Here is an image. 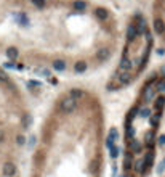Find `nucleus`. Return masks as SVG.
I'll use <instances>...</instances> for the list:
<instances>
[{
  "label": "nucleus",
  "instance_id": "12",
  "mask_svg": "<svg viewBox=\"0 0 165 177\" xmlns=\"http://www.w3.org/2000/svg\"><path fill=\"white\" fill-rule=\"evenodd\" d=\"M152 161H154V153H147V155L143 158V163H144V171H146L147 168H151Z\"/></svg>",
  "mask_w": 165,
  "mask_h": 177
},
{
  "label": "nucleus",
  "instance_id": "29",
  "mask_svg": "<svg viewBox=\"0 0 165 177\" xmlns=\"http://www.w3.org/2000/svg\"><path fill=\"white\" fill-rule=\"evenodd\" d=\"M18 21L21 23L23 26H27V24H29V19H27V16L23 15V13H21V16H18Z\"/></svg>",
  "mask_w": 165,
  "mask_h": 177
},
{
  "label": "nucleus",
  "instance_id": "7",
  "mask_svg": "<svg viewBox=\"0 0 165 177\" xmlns=\"http://www.w3.org/2000/svg\"><path fill=\"white\" fill-rule=\"evenodd\" d=\"M95 15H96V18H99V19H108L109 11L106 8H103V6H98V8L95 10Z\"/></svg>",
  "mask_w": 165,
  "mask_h": 177
},
{
  "label": "nucleus",
  "instance_id": "36",
  "mask_svg": "<svg viewBox=\"0 0 165 177\" xmlns=\"http://www.w3.org/2000/svg\"><path fill=\"white\" fill-rule=\"evenodd\" d=\"M164 169H165V161H164V163H160V164H159V172H162Z\"/></svg>",
  "mask_w": 165,
  "mask_h": 177
},
{
  "label": "nucleus",
  "instance_id": "6",
  "mask_svg": "<svg viewBox=\"0 0 165 177\" xmlns=\"http://www.w3.org/2000/svg\"><path fill=\"white\" fill-rule=\"evenodd\" d=\"M98 61L99 63H103V61H106L111 56V52H109V49H101V50H98Z\"/></svg>",
  "mask_w": 165,
  "mask_h": 177
},
{
  "label": "nucleus",
  "instance_id": "17",
  "mask_svg": "<svg viewBox=\"0 0 165 177\" xmlns=\"http://www.w3.org/2000/svg\"><path fill=\"white\" fill-rule=\"evenodd\" d=\"M130 168H132V153H127L125 158H123V169L128 171Z\"/></svg>",
  "mask_w": 165,
  "mask_h": 177
},
{
  "label": "nucleus",
  "instance_id": "1",
  "mask_svg": "<svg viewBox=\"0 0 165 177\" xmlns=\"http://www.w3.org/2000/svg\"><path fill=\"white\" fill-rule=\"evenodd\" d=\"M75 108H77V100H75V98H72L71 95L61 98V101H59V110L63 111L64 114H71L72 111L75 110Z\"/></svg>",
  "mask_w": 165,
  "mask_h": 177
},
{
  "label": "nucleus",
  "instance_id": "25",
  "mask_svg": "<svg viewBox=\"0 0 165 177\" xmlns=\"http://www.w3.org/2000/svg\"><path fill=\"white\" fill-rule=\"evenodd\" d=\"M144 140H146V143H147V145H152V140H154V131L146 132V135H144Z\"/></svg>",
  "mask_w": 165,
  "mask_h": 177
},
{
  "label": "nucleus",
  "instance_id": "27",
  "mask_svg": "<svg viewBox=\"0 0 165 177\" xmlns=\"http://www.w3.org/2000/svg\"><path fill=\"white\" fill-rule=\"evenodd\" d=\"M32 5L37 6V8H43V6L47 5V2L45 0H32Z\"/></svg>",
  "mask_w": 165,
  "mask_h": 177
},
{
  "label": "nucleus",
  "instance_id": "8",
  "mask_svg": "<svg viewBox=\"0 0 165 177\" xmlns=\"http://www.w3.org/2000/svg\"><path fill=\"white\" fill-rule=\"evenodd\" d=\"M154 31L156 32H159V34H162L164 31H165V24H164V21L160 18H156L154 19Z\"/></svg>",
  "mask_w": 165,
  "mask_h": 177
},
{
  "label": "nucleus",
  "instance_id": "22",
  "mask_svg": "<svg viewBox=\"0 0 165 177\" xmlns=\"http://www.w3.org/2000/svg\"><path fill=\"white\" fill-rule=\"evenodd\" d=\"M127 137L132 140L133 137H135V129H133V126H132V122H127Z\"/></svg>",
  "mask_w": 165,
  "mask_h": 177
},
{
  "label": "nucleus",
  "instance_id": "35",
  "mask_svg": "<svg viewBox=\"0 0 165 177\" xmlns=\"http://www.w3.org/2000/svg\"><path fill=\"white\" fill-rule=\"evenodd\" d=\"M159 143L160 145H165V135H160V137H159Z\"/></svg>",
  "mask_w": 165,
  "mask_h": 177
},
{
  "label": "nucleus",
  "instance_id": "14",
  "mask_svg": "<svg viewBox=\"0 0 165 177\" xmlns=\"http://www.w3.org/2000/svg\"><path fill=\"white\" fill-rule=\"evenodd\" d=\"M74 71L75 73H85V71H87V63H85V61H77V63L74 64Z\"/></svg>",
  "mask_w": 165,
  "mask_h": 177
},
{
  "label": "nucleus",
  "instance_id": "20",
  "mask_svg": "<svg viewBox=\"0 0 165 177\" xmlns=\"http://www.w3.org/2000/svg\"><path fill=\"white\" fill-rule=\"evenodd\" d=\"M130 148H132L133 150V151H136V153H140V151H141V143H140V142L138 140H133V138H132V142H130Z\"/></svg>",
  "mask_w": 165,
  "mask_h": 177
},
{
  "label": "nucleus",
  "instance_id": "32",
  "mask_svg": "<svg viewBox=\"0 0 165 177\" xmlns=\"http://www.w3.org/2000/svg\"><path fill=\"white\" fill-rule=\"evenodd\" d=\"M119 87H120L119 82H111V84H108V88H109V90H115V88H119Z\"/></svg>",
  "mask_w": 165,
  "mask_h": 177
},
{
  "label": "nucleus",
  "instance_id": "40",
  "mask_svg": "<svg viewBox=\"0 0 165 177\" xmlns=\"http://www.w3.org/2000/svg\"><path fill=\"white\" fill-rule=\"evenodd\" d=\"M162 73H164V74H165V66H164V68H162Z\"/></svg>",
  "mask_w": 165,
  "mask_h": 177
},
{
  "label": "nucleus",
  "instance_id": "9",
  "mask_svg": "<svg viewBox=\"0 0 165 177\" xmlns=\"http://www.w3.org/2000/svg\"><path fill=\"white\" fill-rule=\"evenodd\" d=\"M164 106H165V95H159V97L156 98V105H154V108L160 113V110H164Z\"/></svg>",
  "mask_w": 165,
  "mask_h": 177
},
{
  "label": "nucleus",
  "instance_id": "5",
  "mask_svg": "<svg viewBox=\"0 0 165 177\" xmlns=\"http://www.w3.org/2000/svg\"><path fill=\"white\" fill-rule=\"evenodd\" d=\"M138 36V31H136V26L135 24H130L128 29H127V40H128V44H132L133 40H135V37Z\"/></svg>",
  "mask_w": 165,
  "mask_h": 177
},
{
  "label": "nucleus",
  "instance_id": "28",
  "mask_svg": "<svg viewBox=\"0 0 165 177\" xmlns=\"http://www.w3.org/2000/svg\"><path fill=\"white\" fill-rule=\"evenodd\" d=\"M136 113H138V110H136V108H132L130 113H128V116H127V122H132L133 121V116H135Z\"/></svg>",
  "mask_w": 165,
  "mask_h": 177
},
{
  "label": "nucleus",
  "instance_id": "4",
  "mask_svg": "<svg viewBox=\"0 0 165 177\" xmlns=\"http://www.w3.org/2000/svg\"><path fill=\"white\" fill-rule=\"evenodd\" d=\"M3 176H6V177H13L16 174V166L13 164V163H5V164H3Z\"/></svg>",
  "mask_w": 165,
  "mask_h": 177
},
{
  "label": "nucleus",
  "instance_id": "13",
  "mask_svg": "<svg viewBox=\"0 0 165 177\" xmlns=\"http://www.w3.org/2000/svg\"><path fill=\"white\" fill-rule=\"evenodd\" d=\"M85 8H87V3L84 2V0H75L74 2V10L75 11H85Z\"/></svg>",
  "mask_w": 165,
  "mask_h": 177
},
{
  "label": "nucleus",
  "instance_id": "38",
  "mask_svg": "<svg viewBox=\"0 0 165 177\" xmlns=\"http://www.w3.org/2000/svg\"><path fill=\"white\" fill-rule=\"evenodd\" d=\"M0 81H6V76H5V73H2V71H0Z\"/></svg>",
  "mask_w": 165,
  "mask_h": 177
},
{
  "label": "nucleus",
  "instance_id": "18",
  "mask_svg": "<svg viewBox=\"0 0 165 177\" xmlns=\"http://www.w3.org/2000/svg\"><path fill=\"white\" fill-rule=\"evenodd\" d=\"M135 171H136V172H140V174H144V172H146V171H144V163H143V158H140L138 161L135 163Z\"/></svg>",
  "mask_w": 165,
  "mask_h": 177
},
{
  "label": "nucleus",
  "instance_id": "37",
  "mask_svg": "<svg viewBox=\"0 0 165 177\" xmlns=\"http://www.w3.org/2000/svg\"><path fill=\"white\" fill-rule=\"evenodd\" d=\"M5 140V134H3V131H0V143Z\"/></svg>",
  "mask_w": 165,
  "mask_h": 177
},
{
  "label": "nucleus",
  "instance_id": "2",
  "mask_svg": "<svg viewBox=\"0 0 165 177\" xmlns=\"http://www.w3.org/2000/svg\"><path fill=\"white\" fill-rule=\"evenodd\" d=\"M115 81H117L120 86H127V84L132 82V74H130L128 71H119V73L115 74Z\"/></svg>",
  "mask_w": 165,
  "mask_h": 177
},
{
  "label": "nucleus",
  "instance_id": "26",
  "mask_svg": "<svg viewBox=\"0 0 165 177\" xmlns=\"http://www.w3.org/2000/svg\"><path fill=\"white\" fill-rule=\"evenodd\" d=\"M108 150H109V155H111V158H117V156H119V148L115 147V145H111Z\"/></svg>",
  "mask_w": 165,
  "mask_h": 177
},
{
  "label": "nucleus",
  "instance_id": "41",
  "mask_svg": "<svg viewBox=\"0 0 165 177\" xmlns=\"http://www.w3.org/2000/svg\"><path fill=\"white\" fill-rule=\"evenodd\" d=\"M120 177H127V176H120Z\"/></svg>",
  "mask_w": 165,
  "mask_h": 177
},
{
  "label": "nucleus",
  "instance_id": "3",
  "mask_svg": "<svg viewBox=\"0 0 165 177\" xmlns=\"http://www.w3.org/2000/svg\"><path fill=\"white\" fill-rule=\"evenodd\" d=\"M119 68H120V71H130V69L133 68V63H132V60L128 58V55H127V53H123V56L120 58Z\"/></svg>",
  "mask_w": 165,
  "mask_h": 177
},
{
  "label": "nucleus",
  "instance_id": "16",
  "mask_svg": "<svg viewBox=\"0 0 165 177\" xmlns=\"http://www.w3.org/2000/svg\"><path fill=\"white\" fill-rule=\"evenodd\" d=\"M140 118H143V119H149L151 116V110H149V106H143V108H140Z\"/></svg>",
  "mask_w": 165,
  "mask_h": 177
},
{
  "label": "nucleus",
  "instance_id": "24",
  "mask_svg": "<svg viewBox=\"0 0 165 177\" xmlns=\"http://www.w3.org/2000/svg\"><path fill=\"white\" fill-rule=\"evenodd\" d=\"M69 95H71V97H72V98H75V100H77V98H80V97H82V95H84V92H82V90H80V88H72V90H71V93H69Z\"/></svg>",
  "mask_w": 165,
  "mask_h": 177
},
{
  "label": "nucleus",
  "instance_id": "19",
  "mask_svg": "<svg viewBox=\"0 0 165 177\" xmlns=\"http://www.w3.org/2000/svg\"><path fill=\"white\" fill-rule=\"evenodd\" d=\"M6 56H8L10 60H15L16 56H18V49H16V47H10V49L6 50Z\"/></svg>",
  "mask_w": 165,
  "mask_h": 177
},
{
  "label": "nucleus",
  "instance_id": "11",
  "mask_svg": "<svg viewBox=\"0 0 165 177\" xmlns=\"http://www.w3.org/2000/svg\"><path fill=\"white\" fill-rule=\"evenodd\" d=\"M53 69L55 71H64L66 69V61L64 60H55L53 61Z\"/></svg>",
  "mask_w": 165,
  "mask_h": 177
},
{
  "label": "nucleus",
  "instance_id": "31",
  "mask_svg": "<svg viewBox=\"0 0 165 177\" xmlns=\"http://www.w3.org/2000/svg\"><path fill=\"white\" fill-rule=\"evenodd\" d=\"M157 92H162V93L165 95V81H160L159 86H157Z\"/></svg>",
  "mask_w": 165,
  "mask_h": 177
},
{
  "label": "nucleus",
  "instance_id": "15",
  "mask_svg": "<svg viewBox=\"0 0 165 177\" xmlns=\"http://www.w3.org/2000/svg\"><path fill=\"white\" fill-rule=\"evenodd\" d=\"M149 121H151V126H152V129H156L157 126H159V122H160V113H159V111H157L154 116L151 114V116H149Z\"/></svg>",
  "mask_w": 165,
  "mask_h": 177
},
{
  "label": "nucleus",
  "instance_id": "30",
  "mask_svg": "<svg viewBox=\"0 0 165 177\" xmlns=\"http://www.w3.org/2000/svg\"><path fill=\"white\" fill-rule=\"evenodd\" d=\"M16 143H18V145H24V143H26V137H24L23 134H19L18 137H16Z\"/></svg>",
  "mask_w": 165,
  "mask_h": 177
},
{
  "label": "nucleus",
  "instance_id": "23",
  "mask_svg": "<svg viewBox=\"0 0 165 177\" xmlns=\"http://www.w3.org/2000/svg\"><path fill=\"white\" fill-rule=\"evenodd\" d=\"M154 97H156V90H154V88H146V92H144V98H146V100H152Z\"/></svg>",
  "mask_w": 165,
  "mask_h": 177
},
{
  "label": "nucleus",
  "instance_id": "34",
  "mask_svg": "<svg viewBox=\"0 0 165 177\" xmlns=\"http://www.w3.org/2000/svg\"><path fill=\"white\" fill-rule=\"evenodd\" d=\"M3 66H5V68H8V69H13V68H16V66H15V64H13V63H5V64H3Z\"/></svg>",
  "mask_w": 165,
  "mask_h": 177
},
{
  "label": "nucleus",
  "instance_id": "21",
  "mask_svg": "<svg viewBox=\"0 0 165 177\" xmlns=\"http://www.w3.org/2000/svg\"><path fill=\"white\" fill-rule=\"evenodd\" d=\"M117 138H119V132H117V129H115V127H112L111 132H109L108 140H111V142H114V143H115V140H117Z\"/></svg>",
  "mask_w": 165,
  "mask_h": 177
},
{
  "label": "nucleus",
  "instance_id": "33",
  "mask_svg": "<svg viewBox=\"0 0 165 177\" xmlns=\"http://www.w3.org/2000/svg\"><path fill=\"white\" fill-rule=\"evenodd\" d=\"M29 122H30V118H29V116H24V118H23V124H24V127H29Z\"/></svg>",
  "mask_w": 165,
  "mask_h": 177
},
{
  "label": "nucleus",
  "instance_id": "10",
  "mask_svg": "<svg viewBox=\"0 0 165 177\" xmlns=\"http://www.w3.org/2000/svg\"><path fill=\"white\" fill-rule=\"evenodd\" d=\"M147 26H146V21H144L143 18H138V24H136V31H138V34H146L147 32Z\"/></svg>",
  "mask_w": 165,
  "mask_h": 177
},
{
  "label": "nucleus",
  "instance_id": "39",
  "mask_svg": "<svg viewBox=\"0 0 165 177\" xmlns=\"http://www.w3.org/2000/svg\"><path fill=\"white\" fill-rule=\"evenodd\" d=\"M29 142H30V145H34V143L37 142V138H35V137H30V138H29Z\"/></svg>",
  "mask_w": 165,
  "mask_h": 177
}]
</instances>
